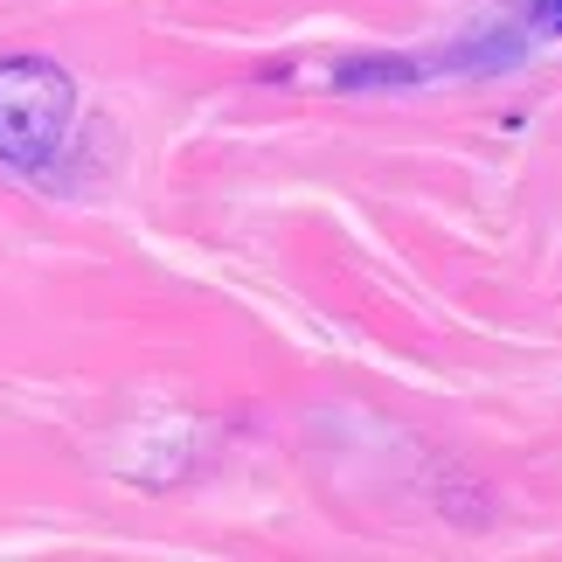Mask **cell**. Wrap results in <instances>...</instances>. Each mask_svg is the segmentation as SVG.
Wrapping results in <instances>:
<instances>
[{"label": "cell", "instance_id": "cell-1", "mask_svg": "<svg viewBox=\"0 0 562 562\" xmlns=\"http://www.w3.org/2000/svg\"><path fill=\"white\" fill-rule=\"evenodd\" d=\"M77 119V83L49 56H0V160L49 167Z\"/></svg>", "mask_w": 562, "mask_h": 562}, {"label": "cell", "instance_id": "cell-2", "mask_svg": "<svg viewBox=\"0 0 562 562\" xmlns=\"http://www.w3.org/2000/svg\"><path fill=\"white\" fill-rule=\"evenodd\" d=\"M417 77H424L417 56H348L334 70L340 91H403V83H417Z\"/></svg>", "mask_w": 562, "mask_h": 562}, {"label": "cell", "instance_id": "cell-3", "mask_svg": "<svg viewBox=\"0 0 562 562\" xmlns=\"http://www.w3.org/2000/svg\"><path fill=\"white\" fill-rule=\"evenodd\" d=\"M528 21H535V35L562 42V0H528Z\"/></svg>", "mask_w": 562, "mask_h": 562}]
</instances>
